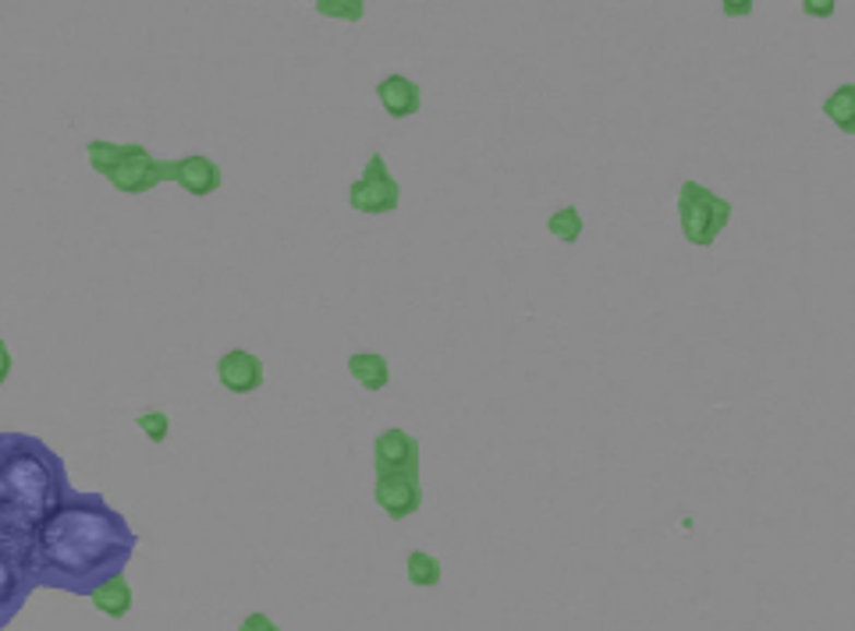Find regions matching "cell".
I'll list each match as a JSON object with an SVG mask.
<instances>
[{"label": "cell", "instance_id": "13", "mask_svg": "<svg viewBox=\"0 0 855 631\" xmlns=\"http://www.w3.org/2000/svg\"><path fill=\"white\" fill-rule=\"evenodd\" d=\"M90 599H93V607H96L99 614H107V618L121 621L124 614L132 610V585H128L124 575H114L110 582L99 585V590H96Z\"/></svg>", "mask_w": 855, "mask_h": 631}, {"label": "cell", "instance_id": "20", "mask_svg": "<svg viewBox=\"0 0 855 631\" xmlns=\"http://www.w3.org/2000/svg\"><path fill=\"white\" fill-rule=\"evenodd\" d=\"M238 631H281L274 621L266 618V614H249L246 621H241V628Z\"/></svg>", "mask_w": 855, "mask_h": 631}, {"label": "cell", "instance_id": "6", "mask_svg": "<svg viewBox=\"0 0 855 631\" xmlns=\"http://www.w3.org/2000/svg\"><path fill=\"white\" fill-rule=\"evenodd\" d=\"M161 181H178L189 195H213L224 184V170L210 156H185V160H156Z\"/></svg>", "mask_w": 855, "mask_h": 631}, {"label": "cell", "instance_id": "4", "mask_svg": "<svg viewBox=\"0 0 855 631\" xmlns=\"http://www.w3.org/2000/svg\"><path fill=\"white\" fill-rule=\"evenodd\" d=\"M348 203H352V210L373 213V217L391 213V210H397V203H402V184H397V178L391 175V167L380 153L369 156L363 178H355L348 184Z\"/></svg>", "mask_w": 855, "mask_h": 631}, {"label": "cell", "instance_id": "21", "mask_svg": "<svg viewBox=\"0 0 855 631\" xmlns=\"http://www.w3.org/2000/svg\"><path fill=\"white\" fill-rule=\"evenodd\" d=\"M11 366H14L11 348H8V341L0 337V383H8V377H11Z\"/></svg>", "mask_w": 855, "mask_h": 631}, {"label": "cell", "instance_id": "18", "mask_svg": "<svg viewBox=\"0 0 855 631\" xmlns=\"http://www.w3.org/2000/svg\"><path fill=\"white\" fill-rule=\"evenodd\" d=\"M312 8H317L323 19H345V22H359L366 14L363 0H317Z\"/></svg>", "mask_w": 855, "mask_h": 631}, {"label": "cell", "instance_id": "23", "mask_svg": "<svg viewBox=\"0 0 855 631\" xmlns=\"http://www.w3.org/2000/svg\"><path fill=\"white\" fill-rule=\"evenodd\" d=\"M806 14H817V19H820V14H823V19H831V14H834V0H823V4H817V0H806Z\"/></svg>", "mask_w": 855, "mask_h": 631}, {"label": "cell", "instance_id": "17", "mask_svg": "<svg viewBox=\"0 0 855 631\" xmlns=\"http://www.w3.org/2000/svg\"><path fill=\"white\" fill-rule=\"evenodd\" d=\"M408 582L412 585H437L440 582V561L426 550H416L408 557Z\"/></svg>", "mask_w": 855, "mask_h": 631}, {"label": "cell", "instance_id": "1", "mask_svg": "<svg viewBox=\"0 0 855 631\" xmlns=\"http://www.w3.org/2000/svg\"><path fill=\"white\" fill-rule=\"evenodd\" d=\"M135 547V528L104 493L71 490L33 533L28 579L36 590L93 596L114 575H124Z\"/></svg>", "mask_w": 855, "mask_h": 631}, {"label": "cell", "instance_id": "15", "mask_svg": "<svg viewBox=\"0 0 855 631\" xmlns=\"http://www.w3.org/2000/svg\"><path fill=\"white\" fill-rule=\"evenodd\" d=\"M124 153H128V146H118V142H104V139H93L90 146H85L90 167L96 170V175H104V178H110V170L124 160Z\"/></svg>", "mask_w": 855, "mask_h": 631}, {"label": "cell", "instance_id": "7", "mask_svg": "<svg viewBox=\"0 0 855 631\" xmlns=\"http://www.w3.org/2000/svg\"><path fill=\"white\" fill-rule=\"evenodd\" d=\"M373 468L377 476H397V472L419 476V440L405 429H383L373 440Z\"/></svg>", "mask_w": 855, "mask_h": 631}, {"label": "cell", "instance_id": "14", "mask_svg": "<svg viewBox=\"0 0 855 631\" xmlns=\"http://www.w3.org/2000/svg\"><path fill=\"white\" fill-rule=\"evenodd\" d=\"M823 114H828L845 135H852L855 132V82L838 85V93L823 99Z\"/></svg>", "mask_w": 855, "mask_h": 631}, {"label": "cell", "instance_id": "8", "mask_svg": "<svg viewBox=\"0 0 855 631\" xmlns=\"http://www.w3.org/2000/svg\"><path fill=\"white\" fill-rule=\"evenodd\" d=\"M114 189L118 192H124V195H146V192H153L156 184H161V175H156V156L146 150V146H128V153H124V160L110 170V178H107Z\"/></svg>", "mask_w": 855, "mask_h": 631}, {"label": "cell", "instance_id": "9", "mask_svg": "<svg viewBox=\"0 0 855 631\" xmlns=\"http://www.w3.org/2000/svg\"><path fill=\"white\" fill-rule=\"evenodd\" d=\"M373 497H377V504L391 514V519H408V514H416L419 504H423V486H419V476H412V472L377 476Z\"/></svg>", "mask_w": 855, "mask_h": 631}, {"label": "cell", "instance_id": "10", "mask_svg": "<svg viewBox=\"0 0 855 631\" xmlns=\"http://www.w3.org/2000/svg\"><path fill=\"white\" fill-rule=\"evenodd\" d=\"M217 380L227 386L231 394H252L263 386V362L260 355H252L246 348H231L227 355H221L217 362Z\"/></svg>", "mask_w": 855, "mask_h": 631}, {"label": "cell", "instance_id": "22", "mask_svg": "<svg viewBox=\"0 0 855 631\" xmlns=\"http://www.w3.org/2000/svg\"><path fill=\"white\" fill-rule=\"evenodd\" d=\"M724 14H728V19L743 14L746 19V14H752V0H724Z\"/></svg>", "mask_w": 855, "mask_h": 631}, {"label": "cell", "instance_id": "12", "mask_svg": "<svg viewBox=\"0 0 855 631\" xmlns=\"http://www.w3.org/2000/svg\"><path fill=\"white\" fill-rule=\"evenodd\" d=\"M348 377L366 391H383L391 383V366L380 352H355L348 355Z\"/></svg>", "mask_w": 855, "mask_h": 631}, {"label": "cell", "instance_id": "19", "mask_svg": "<svg viewBox=\"0 0 855 631\" xmlns=\"http://www.w3.org/2000/svg\"><path fill=\"white\" fill-rule=\"evenodd\" d=\"M135 426L146 433L153 443H164L167 440V433H170V419H167V412H142L139 419H135Z\"/></svg>", "mask_w": 855, "mask_h": 631}, {"label": "cell", "instance_id": "5", "mask_svg": "<svg viewBox=\"0 0 855 631\" xmlns=\"http://www.w3.org/2000/svg\"><path fill=\"white\" fill-rule=\"evenodd\" d=\"M36 585L28 579V550L0 539V631H4L28 604Z\"/></svg>", "mask_w": 855, "mask_h": 631}, {"label": "cell", "instance_id": "2", "mask_svg": "<svg viewBox=\"0 0 855 631\" xmlns=\"http://www.w3.org/2000/svg\"><path fill=\"white\" fill-rule=\"evenodd\" d=\"M68 493V468L50 443L28 433H0V539L28 550L39 522Z\"/></svg>", "mask_w": 855, "mask_h": 631}, {"label": "cell", "instance_id": "11", "mask_svg": "<svg viewBox=\"0 0 855 631\" xmlns=\"http://www.w3.org/2000/svg\"><path fill=\"white\" fill-rule=\"evenodd\" d=\"M377 96H380L383 110H388L394 121L416 118L419 107H423L419 82H412V79H405V75H388V79L377 85Z\"/></svg>", "mask_w": 855, "mask_h": 631}, {"label": "cell", "instance_id": "16", "mask_svg": "<svg viewBox=\"0 0 855 631\" xmlns=\"http://www.w3.org/2000/svg\"><path fill=\"white\" fill-rule=\"evenodd\" d=\"M547 231L558 241H565V246H575V241L582 238V213H579V206H561L558 213H550Z\"/></svg>", "mask_w": 855, "mask_h": 631}, {"label": "cell", "instance_id": "3", "mask_svg": "<svg viewBox=\"0 0 855 631\" xmlns=\"http://www.w3.org/2000/svg\"><path fill=\"white\" fill-rule=\"evenodd\" d=\"M678 221H681V235L692 246H714L721 238V231L728 227L732 221V203L721 199L717 192H710L706 184L700 181H681V192H678Z\"/></svg>", "mask_w": 855, "mask_h": 631}]
</instances>
